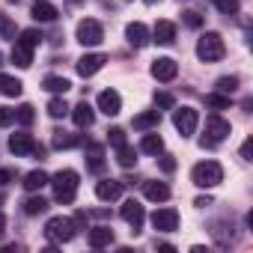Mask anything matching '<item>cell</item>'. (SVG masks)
<instances>
[{
	"mask_svg": "<svg viewBox=\"0 0 253 253\" xmlns=\"http://www.w3.org/2000/svg\"><path fill=\"white\" fill-rule=\"evenodd\" d=\"M48 185H54V200L69 206L75 203V194H78V173L75 170H60Z\"/></svg>",
	"mask_w": 253,
	"mask_h": 253,
	"instance_id": "obj_1",
	"label": "cell"
},
{
	"mask_svg": "<svg viewBox=\"0 0 253 253\" xmlns=\"http://www.w3.org/2000/svg\"><path fill=\"white\" fill-rule=\"evenodd\" d=\"M191 182H194L197 188H214V185L223 182V167H220L217 161H200V164H194V170H191Z\"/></svg>",
	"mask_w": 253,
	"mask_h": 253,
	"instance_id": "obj_2",
	"label": "cell"
},
{
	"mask_svg": "<svg viewBox=\"0 0 253 253\" xmlns=\"http://www.w3.org/2000/svg\"><path fill=\"white\" fill-rule=\"evenodd\" d=\"M75 235H78V226H75L72 217L57 214V217H51V220L45 223V238H48L51 244H66V241H72Z\"/></svg>",
	"mask_w": 253,
	"mask_h": 253,
	"instance_id": "obj_3",
	"label": "cell"
},
{
	"mask_svg": "<svg viewBox=\"0 0 253 253\" xmlns=\"http://www.w3.org/2000/svg\"><path fill=\"white\" fill-rule=\"evenodd\" d=\"M223 54H226V45H223V39H220L217 33H203V36H200V42H197V57H200L203 63H217V60H223Z\"/></svg>",
	"mask_w": 253,
	"mask_h": 253,
	"instance_id": "obj_4",
	"label": "cell"
},
{
	"mask_svg": "<svg viewBox=\"0 0 253 253\" xmlns=\"http://www.w3.org/2000/svg\"><path fill=\"white\" fill-rule=\"evenodd\" d=\"M229 131H232V125H229L226 119L209 116V119H206V137L200 140V146H203V149H214L217 143H223V140L229 137Z\"/></svg>",
	"mask_w": 253,
	"mask_h": 253,
	"instance_id": "obj_5",
	"label": "cell"
},
{
	"mask_svg": "<svg viewBox=\"0 0 253 253\" xmlns=\"http://www.w3.org/2000/svg\"><path fill=\"white\" fill-rule=\"evenodd\" d=\"M75 36H78V42H81V45L92 48V45H98V42L104 39V27H101L95 18H84V21H78Z\"/></svg>",
	"mask_w": 253,
	"mask_h": 253,
	"instance_id": "obj_6",
	"label": "cell"
},
{
	"mask_svg": "<svg viewBox=\"0 0 253 253\" xmlns=\"http://www.w3.org/2000/svg\"><path fill=\"white\" fill-rule=\"evenodd\" d=\"M9 152L15 155V158H27V155H45V149L30 137V134H12L9 137Z\"/></svg>",
	"mask_w": 253,
	"mask_h": 253,
	"instance_id": "obj_7",
	"label": "cell"
},
{
	"mask_svg": "<svg viewBox=\"0 0 253 253\" xmlns=\"http://www.w3.org/2000/svg\"><path fill=\"white\" fill-rule=\"evenodd\" d=\"M173 125H176V131H179L182 137H191V134L197 131V125H200V113H197L194 107H179V110L173 113Z\"/></svg>",
	"mask_w": 253,
	"mask_h": 253,
	"instance_id": "obj_8",
	"label": "cell"
},
{
	"mask_svg": "<svg viewBox=\"0 0 253 253\" xmlns=\"http://www.w3.org/2000/svg\"><path fill=\"white\" fill-rule=\"evenodd\" d=\"M122 220L131 226V232L137 235L140 229H143V220H146V211H143V206L137 203V200H125L122 203Z\"/></svg>",
	"mask_w": 253,
	"mask_h": 253,
	"instance_id": "obj_9",
	"label": "cell"
},
{
	"mask_svg": "<svg viewBox=\"0 0 253 253\" xmlns=\"http://www.w3.org/2000/svg\"><path fill=\"white\" fill-rule=\"evenodd\" d=\"M152 226H155L158 232H176V229H179V211H176V209H155Z\"/></svg>",
	"mask_w": 253,
	"mask_h": 253,
	"instance_id": "obj_10",
	"label": "cell"
},
{
	"mask_svg": "<svg viewBox=\"0 0 253 253\" xmlns=\"http://www.w3.org/2000/svg\"><path fill=\"white\" fill-rule=\"evenodd\" d=\"M152 78L155 81H176V75H179V66H176V60H170V57H158L155 63H152Z\"/></svg>",
	"mask_w": 253,
	"mask_h": 253,
	"instance_id": "obj_11",
	"label": "cell"
},
{
	"mask_svg": "<svg viewBox=\"0 0 253 253\" xmlns=\"http://www.w3.org/2000/svg\"><path fill=\"white\" fill-rule=\"evenodd\" d=\"M125 39H128V45H131V48H146V45L152 42L149 27H146V24H140V21H131L128 27H125Z\"/></svg>",
	"mask_w": 253,
	"mask_h": 253,
	"instance_id": "obj_12",
	"label": "cell"
},
{
	"mask_svg": "<svg viewBox=\"0 0 253 253\" xmlns=\"http://www.w3.org/2000/svg\"><path fill=\"white\" fill-rule=\"evenodd\" d=\"M104 63H107L104 54H84V57L78 60V75H81V78H92L95 72L104 69Z\"/></svg>",
	"mask_w": 253,
	"mask_h": 253,
	"instance_id": "obj_13",
	"label": "cell"
},
{
	"mask_svg": "<svg viewBox=\"0 0 253 253\" xmlns=\"http://www.w3.org/2000/svg\"><path fill=\"white\" fill-rule=\"evenodd\" d=\"M98 110H101L104 116H119V110H122V98H119V92H116V89H104V92H98Z\"/></svg>",
	"mask_w": 253,
	"mask_h": 253,
	"instance_id": "obj_14",
	"label": "cell"
},
{
	"mask_svg": "<svg viewBox=\"0 0 253 253\" xmlns=\"http://www.w3.org/2000/svg\"><path fill=\"white\" fill-rule=\"evenodd\" d=\"M95 197H98L101 203L119 200V197H122V182H116V179H101V182L95 185Z\"/></svg>",
	"mask_w": 253,
	"mask_h": 253,
	"instance_id": "obj_15",
	"label": "cell"
},
{
	"mask_svg": "<svg viewBox=\"0 0 253 253\" xmlns=\"http://www.w3.org/2000/svg\"><path fill=\"white\" fill-rule=\"evenodd\" d=\"M158 125H161V110H143V113H137L131 119L134 131H152V128H158Z\"/></svg>",
	"mask_w": 253,
	"mask_h": 253,
	"instance_id": "obj_16",
	"label": "cell"
},
{
	"mask_svg": "<svg viewBox=\"0 0 253 253\" xmlns=\"http://www.w3.org/2000/svg\"><path fill=\"white\" fill-rule=\"evenodd\" d=\"M69 110H72V119H75L78 128H89V125L95 122V110L89 107V101H78V104L69 107Z\"/></svg>",
	"mask_w": 253,
	"mask_h": 253,
	"instance_id": "obj_17",
	"label": "cell"
},
{
	"mask_svg": "<svg viewBox=\"0 0 253 253\" xmlns=\"http://www.w3.org/2000/svg\"><path fill=\"white\" fill-rule=\"evenodd\" d=\"M152 42H158V45H173V42H176V24H173V21H158L155 30H152Z\"/></svg>",
	"mask_w": 253,
	"mask_h": 253,
	"instance_id": "obj_18",
	"label": "cell"
},
{
	"mask_svg": "<svg viewBox=\"0 0 253 253\" xmlns=\"http://www.w3.org/2000/svg\"><path fill=\"white\" fill-rule=\"evenodd\" d=\"M86 241H89V247H95V250L110 247V244H113V229H110V226H95V229H89Z\"/></svg>",
	"mask_w": 253,
	"mask_h": 253,
	"instance_id": "obj_19",
	"label": "cell"
},
{
	"mask_svg": "<svg viewBox=\"0 0 253 253\" xmlns=\"http://www.w3.org/2000/svg\"><path fill=\"white\" fill-rule=\"evenodd\" d=\"M143 194H146V200H152V203H167V200H170V188H167L164 182H143Z\"/></svg>",
	"mask_w": 253,
	"mask_h": 253,
	"instance_id": "obj_20",
	"label": "cell"
},
{
	"mask_svg": "<svg viewBox=\"0 0 253 253\" xmlns=\"http://www.w3.org/2000/svg\"><path fill=\"white\" fill-rule=\"evenodd\" d=\"M12 63L18 66V69H30L33 66V48H27V45H21V42H15L12 45Z\"/></svg>",
	"mask_w": 253,
	"mask_h": 253,
	"instance_id": "obj_21",
	"label": "cell"
},
{
	"mask_svg": "<svg viewBox=\"0 0 253 253\" xmlns=\"http://www.w3.org/2000/svg\"><path fill=\"white\" fill-rule=\"evenodd\" d=\"M42 89H48V92H54V95H66V92L72 89V81H69V78H60V75H48V78L42 81Z\"/></svg>",
	"mask_w": 253,
	"mask_h": 253,
	"instance_id": "obj_22",
	"label": "cell"
},
{
	"mask_svg": "<svg viewBox=\"0 0 253 253\" xmlns=\"http://www.w3.org/2000/svg\"><path fill=\"white\" fill-rule=\"evenodd\" d=\"M86 167H89L92 173H101V170H104V149H101L98 143H89V146H86Z\"/></svg>",
	"mask_w": 253,
	"mask_h": 253,
	"instance_id": "obj_23",
	"label": "cell"
},
{
	"mask_svg": "<svg viewBox=\"0 0 253 253\" xmlns=\"http://www.w3.org/2000/svg\"><path fill=\"white\" fill-rule=\"evenodd\" d=\"M48 182H51V176H48L45 170H30V173L24 176V188H27V191H33V194H36V191H42Z\"/></svg>",
	"mask_w": 253,
	"mask_h": 253,
	"instance_id": "obj_24",
	"label": "cell"
},
{
	"mask_svg": "<svg viewBox=\"0 0 253 253\" xmlns=\"http://www.w3.org/2000/svg\"><path fill=\"white\" fill-rule=\"evenodd\" d=\"M0 92L9 95V98H18L24 92V84L18 78H12V75H0Z\"/></svg>",
	"mask_w": 253,
	"mask_h": 253,
	"instance_id": "obj_25",
	"label": "cell"
},
{
	"mask_svg": "<svg viewBox=\"0 0 253 253\" xmlns=\"http://www.w3.org/2000/svg\"><path fill=\"white\" fill-rule=\"evenodd\" d=\"M57 6H51V3H45V0H36V6H33V18L36 21H45V24H51V21H57Z\"/></svg>",
	"mask_w": 253,
	"mask_h": 253,
	"instance_id": "obj_26",
	"label": "cell"
},
{
	"mask_svg": "<svg viewBox=\"0 0 253 253\" xmlns=\"http://www.w3.org/2000/svg\"><path fill=\"white\" fill-rule=\"evenodd\" d=\"M54 149H75L81 146V137L78 134H69V131H54Z\"/></svg>",
	"mask_w": 253,
	"mask_h": 253,
	"instance_id": "obj_27",
	"label": "cell"
},
{
	"mask_svg": "<svg viewBox=\"0 0 253 253\" xmlns=\"http://www.w3.org/2000/svg\"><path fill=\"white\" fill-rule=\"evenodd\" d=\"M161 149H164L161 134H143V140H140V152H146V155H158Z\"/></svg>",
	"mask_w": 253,
	"mask_h": 253,
	"instance_id": "obj_28",
	"label": "cell"
},
{
	"mask_svg": "<svg viewBox=\"0 0 253 253\" xmlns=\"http://www.w3.org/2000/svg\"><path fill=\"white\" fill-rule=\"evenodd\" d=\"M116 161H119L122 167H134V164H137V152H134L128 143H122V146L116 149Z\"/></svg>",
	"mask_w": 253,
	"mask_h": 253,
	"instance_id": "obj_29",
	"label": "cell"
},
{
	"mask_svg": "<svg viewBox=\"0 0 253 253\" xmlns=\"http://www.w3.org/2000/svg\"><path fill=\"white\" fill-rule=\"evenodd\" d=\"M45 209H48V200L45 197H27L24 200V214H30V217L33 214H42Z\"/></svg>",
	"mask_w": 253,
	"mask_h": 253,
	"instance_id": "obj_30",
	"label": "cell"
},
{
	"mask_svg": "<svg viewBox=\"0 0 253 253\" xmlns=\"http://www.w3.org/2000/svg\"><path fill=\"white\" fill-rule=\"evenodd\" d=\"M66 113H69V104H66L60 95H54V98L48 101V116H51V119H63Z\"/></svg>",
	"mask_w": 253,
	"mask_h": 253,
	"instance_id": "obj_31",
	"label": "cell"
},
{
	"mask_svg": "<svg viewBox=\"0 0 253 253\" xmlns=\"http://www.w3.org/2000/svg\"><path fill=\"white\" fill-rule=\"evenodd\" d=\"M15 21L9 18V15H3V12H0V39H12L15 42Z\"/></svg>",
	"mask_w": 253,
	"mask_h": 253,
	"instance_id": "obj_32",
	"label": "cell"
},
{
	"mask_svg": "<svg viewBox=\"0 0 253 253\" xmlns=\"http://www.w3.org/2000/svg\"><path fill=\"white\" fill-rule=\"evenodd\" d=\"M235 89H238V78H235V75L217 78V92H223V95H232Z\"/></svg>",
	"mask_w": 253,
	"mask_h": 253,
	"instance_id": "obj_33",
	"label": "cell"
},
{
	"mask_svg": "<svg viewBox=\"0 0 253 253\" xmlns=\"http://www.w3.org/2000/svg\"><path fill=\"white\" fill-rule=\"evenodd\" d=\"M206 104L214 107V110H226V107H229V95H223V92H209V95H206Z\"/></svg>",
	"mask_w": 253,
	"mask_h": 253,
	"instance_id": "obj_34",
	"label": "cell"
},
{
	"mask_svg": "<svg viewBox=\"0 0 253 253\" xmlns=\"http://www.w3.org/2000/svg\"><path fill=\"white\" fill-rule=\"evenodd\" d=\"M33 119H36L33 104H21V107L15 110V122H21V125H33Z\"/></svg>",
	"mask_w": 253,
	"mask_h": 253,
	"instance_id": "obj_35",
	"label": "cell"
},
{
	"mask_svg": "<svg viewBox=\"0 0 253 253\" xmlns=\"http://www.w3.org/2000/svg\"><path fill=\"white\" fill-rule=\"evenodd\" d=\"M18 42L27 45V48H36V45L42 42V33H39V30H21V33H18Z\"/></svg>",
	"mask_w": 253,
	"mask_h": 253,
	"instance_id": "obj_36",
	"label": "cell"
},
{
	"mask_svg": "<svg viewBox=\"0 0 253 253\" xmlns=\"http://www.w3.org/2000/svg\"><path fill=\"white\" fill-rule=\"evenodd\" d=\"M155 107H161V110H173V107H176V98H173L170 92H155Z\"/></svg>",
	"mask_w": 253,
	"mask_h": 253,
	"instance_id": "obj_37",
	"label": "cell"
},
{
	"mask_svg": "<svg viewBox=\"0 0 253 253\" xmlns=\"http://www.w3.org/2000/svg\"><path fill=\"white\" fill-rule=\"evenodd\" d=\"M214 6H217L223 15H235V12H238V0H214Z\"/></svg>",
	"mask_w": 253,
	"mask_h": 253,
	"instance_id": "obj_38",
	"label": "cell"
},
{
	"mask_svg": "<svg viewBox=\"0 0 253 253\" xmlns=\"http://www.w3.org/2000/svg\"><path fill=\"white\" fill-rule=\"evenodd\" d=\"M182 18H185V24H188L191 30H197V27H203V15H200V12H194V9H188V12H182Z\"/></svg>",
	"mask_w": 253,
	"mask_h": 253,
	"instance_id": "obj_39",
	"label": "cell"
},
{
	"mask_svg": "<svg viewBox=\"0 0 253 253\" xmlns=\"http://www.w3.org/2000/svg\"><path fill=\"white\" fill-rule=\"evenodd\" d=\"M107 140H110L113 149H119V146L125 143V131H122V128H110V131H107Z\"/></svg>",
	"mask_w": 253,
	"mask_h": 253,
	"instance_id": "obj_40",
	"label": "cell"
},
{
	"mask_svg": "<svg viewBox=\"0 0 253 253\" xmlns=\"http://www.w3.org/2000/svg\"><path fill=\"white\" fill-rule=\"evenodd\" d=\"M12 122H15V110L12 107H0V128H6Z\"/></svg>",
	"mask_w": 253,
	"mask_h": 253,
	"instance_id": "obj_41",
	"label": "cell"
},
{
	"mask_svg": "<svg viewBox=\"0 0 253 253\" xmlns=\"http://www.w3.org/2000/svg\"><path fill=\"white\" fill-rule=\"evenodd\" d=\"M158 164H161V170H164V173H173V170H176V158H173V155H161V161H158Z\"/></svg>",
	"mask_w": 253,
	"mask_h": 253,
	"instance_id": "obj_42",
	"label": "cell"
},
{
	"mask_svg": "<svg viewBox=\"0 0 253 253\" xmlns=\"http://www.w3.org/2000/svg\"><path fill=\"white\" fill-rule=\"evenodd\" d=\"M250 152H253V140L247 137V140L241 143V158H244V161H250Z\"/></svg>",
	"mask_w": 253,
	"mask_h": 253,
	"instance_id": "obj_43",
	"label": "cell"
},
{
	"mask_svg": "<svg viewBox=\"0 0 253 253\" xmlns=\"http://www.w3.org/2000/svg\"><path fill=\"white\" fill-rule=\"evenodd\" d=\"M15 179V170H0V188H3V185H9Z\"/></svg>",
	"mask_w": 253,
	"mask_h": 253,
	"instance_id": "obj_44",
	"label": "cell"
},
{
	"mask_svg": "<svg viewBox=\"0 0 253 253\" xmlns=\"http://www.w3.org/2000/svg\"><path fill=\"white\" fill-rule=\"evenodd\" d=\"M194 206H200V209H206V206H211V197H197V203Z\"/></svg>",
	"mask_w": 253,
	"mask_h": 253,
	"instance_id": "obj_45",
	"label": "cell"
},
{
	"mask_svg": "<svg viewBox=\"0 0 253 253\" xmlns=\"http://www.w3.org/2000/svg\"><path fill=\"white\" fill-rule=\"evenodd\" d=\"M3 229H6V217H3V211H0V238H3Z\"/></svg>",
	"mask_w": 253,
	"mask_h": 253,
	"instance_id": "obj_46",
	"label": "cell"
},
{
	"mask_svg": "<svg viewBox=\"0 0 253 253\" xmlns=\"http://www.w3.org/2000/svg\"><path fill=\"white\" fill-rule=\"evenodd\" d=\"M143 3H149V6H155V3H158V0H143Z\"/></svg>",
	"mask_w": 253,
	"mask_h": 253,
	"instance_id": "obj_47",
	"label": "cell"
},
{
	"mask_svg": "<svg viewBox=\"0 0 253 253\" xmlns=\"http://www.w3.org/2000/svg\"><path fill=\"white\" fill-rule=\"evenodd\" d=\"M72 3H81V0H72Z\"/></svg>",
	"mask_w": 253,
	"mask_h": 253,
	"instance_id": "obj_48",
	"label": "cell"
},
{
	"mask_svg": "<svg viewBox=\"0 0 253 253\" xmlns=\"http://www.w3.org/2000/svg\"><path fill=\"white\" fill-rule=\"evenodd\" d=\"M0 60H3V57H0Z\"/></svg>",
	"mask_w": 253,
	"mask_h": 253,
	"instance_id": "obj_49",
	"label": "cell"
}]
</instances>
